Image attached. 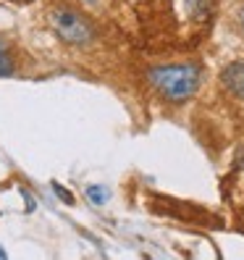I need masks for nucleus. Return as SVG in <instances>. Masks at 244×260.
I'll use <instances>...</instances> for the list:
<instances>
[{
    "label": "nucleus",
    "instance_id": "7ed1b4c3",
    "mask_svg": "<svg viewBox=\"0 0 244 260\" xmlns=\"http://www.w3.org/2000/svg\"><path fill=\"white\" fill-rule=\"evenodd\" d=\"M221 82H223V87L234 98L244 100V60H234V63H228L221 71Z\"/></svg>",
    "mask_w": 244,
    "mask_h": 260
},
{
    "label": "nucleus",
    "instance_id": "20e7f679",
    "mask_svg": "<svg viewBox=\"0 0 244 260\" xmlns=\"http://www.w3.org/2000/svg\"><path fill=\"white\" fill-rule=\"evenodd\" d=\"M13 58H11V53H8V48H6V42L0 40V76H11L13 74Z\"/></svg>",
    "mask_w": 244,
    "mask_h": 260
},
{
    "label": "nucleus",
    "instance_id": "f03ea898",
    "mask_svg": "<svg viewBox=\"0 0 244 260\" xmlns=\"http://www.w3.org/2000/svg\"><path fill=\"white\" fill-rule=\"evenodd\" d=\"M48 21L53 26V32L58 35V40H63L66 45H74V48H84V45L95 40V24L76 8L55 6L50 11Z\"/></svg>",
    "mask_w": 244,
    "mask_h": 260
},
{
    "label": "nucleus",
    "instance_id": "0eeeda50",
    "mask_svg": "<svg viewBox=\"0 0 244 260\" xmlns=\"http://www.w3.org/2000/svg\"><path fill=\"white\" fill-rule=\"evenodd\" d=\"M239 24H241V32H244V8L239 11Z\"/></svg>",
    "mask_w": 244,
    "mask_h": 260
},
{
    "label": "nucleus",
    "instance_id": "39448f33",
    "mask_svg": "<svg viewBox=\"0 0 244 260\" xmlns=\"http://www.w3.org/2000/svg\"><path fill=\"white\" fill-rule=\"evenodd\" d=\"M84 194L89 197V203H92V205H102L105 200H108V189H105V187H100V184L87 187V192H84Z\"/></svg>",
    "mask_w": 244,
    "mask_h": 260
},
{
    "label": "nucleus",
    "instance_id": "423d86ee",
    "mask_svg": "<svg viewBox=\"0 0 244 260\" xmlns=\"http://www.w3.org/2000/svg\"><path fill=\"white\" fill-rule=\"evenodd\" d=\"M53 189H55V194L60 197V200H63L66 205H74V194L66 189V187H60V184H53Z\"/></svg>",
    "mask_w": 244,
    "mask_h": 260
},
{
    "label": "nucleus",
    "instance_id": "f257e3e1",
    "mask_svg": "<svg viewBox=\"0 0 244 260\" xmlns=\"http://www.w3.org/2000/svg\"><path fill=\"white\" fill-rule=\"evenodd\" d=\"M147 82L155 92L168 103L189 100L202 82V69L197 63H173V66H155L147 71Z\"/></svg>",
    "mask_w": 244,
    "mask_h": 260
},
{
    "label": "nucleus",
    "instance_id": "6e6552de",
    "mask_svg": "<svg viewBox=\"0 0 244 260\" xmlns=\"http://www.w3.org/2000/svg\"><path fill=\"white\" fill-rule=\"evenodd\" d=\"M0 260H8V255H6V250L0 247Z\"/></svg>",
    "mask_w": 244,
    "mask_h": 260
}]
</instances>
